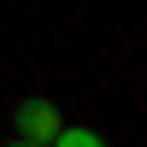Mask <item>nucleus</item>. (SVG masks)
<instances>
[{
  "instance_id": "obj_2",
  "label": "nucleus",
  "mask_w": 147,
  "mask_h": 147,
  "mask_svg": "<svg viewBox=\"0 0 147 147\" xmlns=\"http://www.w3.org/2000/svg\"><path fill=\"white\" fill-rule=\"evenodd\" d=\"M47 147H106V136H100V129H88V124H65Z\"/></svg>"
},
{
  "instance_id": "obj_3",
  "label": "nucleus",
  "mask_w": 147,
  "mask_h": 147,
  "mask_svg": "<svg viewBox=\"0 0 147 147\" xmlns=\"http://www.w3.org/2000/svg\"><path fill=\"white\" fill-rule=\"evenodd\" d=\"M18 147H41V141H18Z\"/></svg>"
},
{
  "instance_id": "obj_1",
  "label": "nucleus",
  "mask_w": 147,
  "mask_h": 147,
  "mask_svg": "<svg viewBox=\"0 0 147 147\" xmlns=\"http://www.w3.org/2000/svg\"><path fill=\"white\" fill-rule=\"evenodd\" d=\"M18 129H24V141H41V147H47L59 129H65V118H59L53 100H24V106H18Z\"/></svg>"
}]
</instances>
